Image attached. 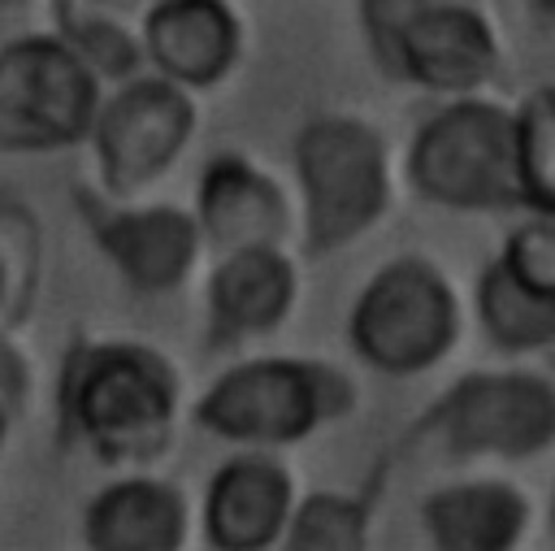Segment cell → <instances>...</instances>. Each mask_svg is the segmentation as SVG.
<instances>
[{
    "instance_id": "obj_1",
    "label": "cell",
    "mask_w": 555,
    "mask_h": 551,
    "mask_svg": "<svg viewBox=\"0 0 555 551\" xmlns=\"http://www.w3.org/2000/svg\"><path fill=\"white\" fill-rule=\"evenodd\" d=\"M299 243L325 260L369 239L395 200L386 134L360 113H317L291 143Z\"/></svg>"
},
{
    "instance_id": "obj_2",
    "label": "cell",
    "mask_w": 555,
    "mask_h": 551,
    "mask_svg": "<svg viewBox=\"0 0 555 551\" xmlns=\"http://www.w3.org/2000/svg\"><path fill=\"white\" fill-rule=\"evenodd\" d=\"M403 447L451 469L529 464L555 451V377L525 364L473 369L416 417Z\"/></svg>"
},
{
    "instance_id": "obj_3",
    "label": "cell",
    "mask_w": 555,
    "mask_h": 551,
    "mask_svg": "<svg viewBox=\"0 0 555 551\" xmlns=\"http://www.w3.org/2000/svg\"><path fill=\"white\" fill-rule=\"evenodd\" d=\"M356 408V377L317 356H247L195 399V421L221 443L286 451Z\"/></svg>"
},
{
    "instance_id": "obj_4",
    "label": "cell",
    "mask_w": 555,
    "mask_h": 551,
    "mask_svg": "<svg viewBox=\"0 0 555 551\" xmlns=\"http://www.w3.org/2000/svg\"><path fill=\"white\" fill-rule=\"evenodd\" d=\"M403 178L447 213H525L516 108L486 91L451 95L412 130Z\"/></svg>"
},
{
    "instance_id": "obj_5",
    "label": "cell",
    "mask_w": 555,
    "mask_h": 551,
    "mask_svg": "<svg viewBox=\"0 0 555 551\" xmlns=\"http://www.w3.org/2000/svg\"><path fill=\"white\" fill-rule=\"evenodd\" d=\"M178 369L147 343H95L74 356L65 417L108 464H147L178 434Z\"/></svg>"
},
{
    "instance_id": "obj_6",
    "label": "cell",
    "mask_w": 555,
    "mask_h": 551,
    "mask_svg": "<svg viewBox=\"0 0 555 551\" xmlns=\"http://www.w3.org/2000/svg\"><path fill=\"white\" fill-rule=\"evenodd\" d=\"M386 78L429 95H477L499 78L503 30L481 0H356Z\"/></svg>"
},
{
    "instance_id": "obj_7",
    "label": "cell",
    "mask_w": 555,
    "mask_h": 551,
    "mask_svg": "<svg viewBox=\"0 0 555 551\" xmlns=\"http://www.w3.org/2000/svg\"><path fill=\"white\" fill-rule=\"evenodd\" d=\"M464 334V299L451 273L425 256L403 252L382 260L347 308V347L373 373L416 377L438 369Z\"/></svg>"
},
{
    "instance_id": "obj_8",
    "label": "cell",
    "mask_w": 555,
    "mask_h": 551,
    "mask_svg": "<svg viewBox=\"0 0 555 551\" xmlns=\"http://www.w3.org/2000/svg\"><path fill=\"white\" fill-rule=\"evenodd\" d=\"M100 74L69 39H22L0 52V148L48 152L91 134Z\"/></svg>"
},
{
    "instance_id": "obj_9",
    "label": "cell",
    "mask_w": 555,
    "mask_h": 551,
    "mask_svg": "<svg viewBox=\"0 0 555 551\" xmlns=\"http://www.w3.org/2000/svg\"><path fill=\"white\" fill-rule=\"evenodd\" d=\"M199 126L195 91L165 74H134L100 100L91 143L100 178L113 195H139L165 178Z\"/></svg>"
},
{
    "instance_id": "obj_10",
    "label": "cell",
    "mask_w": 555,
    "mask_h": 551,
    "mask_svg": "<svg viewBox=\"0 0 555 551\" xmlns=\"http://www.w3.org/2000/svg\"><path fill=\"white\" fill-rule=\"evenodd\" d=\"M473 312L507 356L555 347V217L529 213L507 230L473 282Z\"/></svg>"
},
{
    "instance_id": "obj_11",
    "label": "cell",
    "mask_w": 555,
    "mask_h": 551,
    "mask_svg": "<svg viewBox=\"0 0 555 551\" xmlns=\"http://www.w3.org/2000/svg\"><path fill=\"white\" fill-rule=\"evenodd\" d=\"M299 503V482L278 451L238 447L204 486L199 529L217 551H273L286 542Z\"/></svg>"
},
{
    "instance_id": "obj_12",
    "label": "cell",
    "mask_w": 555,
    "mask_h": 551,
    "mask_svg": "<svg viewBox=\"0 0 555 551\" xmlns=\"http://www.w3.org/2000/svg\"><path fill=\"white\" fill-rule=\"evenodd\" d=\"M195 217L212 252L291 243L299 234L295 191L243 152H217L195 182Z\"/></svg>"
},
{
    "instance_id": "obj_13",
    "label": "cell",
    "mask_w": 555,
    "mask_h": 551,
    "mask_svg": "<svg viewBox=\"0 0 555 551\" xmlns=\"http://www.w3.org/2000/svg\"><path fill=\"white\" fill-rule=\"evenodd\" d=\"M143 56L186 91L221 87L243 61V17L230 0H152L139 22Z\"/></svg>"
},
{
    "instance_id": "obj_14",
    "label": "cell",
    "mask_w": 555,
    "mask_h": 551,
    "mask_svg": "<svg viewBox=\"0 0 555 551\" xmlns=\"http://www.w3.org/2000/svg\"><path fill=\"white\" fill-rule=\"evenodd\" d=\"M416 525L438 551H516L533 529V499L503 473H464L416 499Z\"/></svg>"
},
{
    "instance_id": "obj_15",
    "label": "cell",
    "mask_w": 555,
    "mask_h": 551,
    "mask_svg": "<svg viewBox=\"0 0 555 551\" xmlns=\"http://www.w3.org/2000/svg\"><path fill=\"white\" fill-rule=\"evenodd\" d=\"M208 321L217 338L247 343L282 330L299 304V260L286 243L217 252L208 269Z\"/></svg>"
},
{
    "instance_id": "obj_16",
    "label": "cell",
    "mask_w": 555,
    "mask_h": 551,
    "mask_svg": "<svg viewBox=\"0 0 555 551\" xmlns=\"http://www.w3.org/2000/svg\"><path fill=\"white\" fill-rule=\"evenodd\" d=\"M95 243L113 260V269L126 278L139 295H169L178 291L199 256H204V230L195 208L173 204H147V208H113L95 217Z\"/></svg>"
},
{
    "instance_id": "obj_17",
    "label": "cell",
    "mask_w": 555,
    "mask_h": 551,
    "mask_svg": "<svg viewBox=\"0 0 555 551\" xmlns=\"http://www.w3.org/2000/svg\"><path fill=\"white\" fill-rule=\"evenodd\" d=\"M191 534V503L165 477H121L104 486L82 521V538L95 551H178Z\"/></svg>"
},
{
    "instance_id": "obj_18",
    "label": "cell",
    "mask_w": 555,
    "mask_h": 551,
    "mask_svg": "<svg viewBox=\"0 0 555 551\" xmlns=\"http://www.w3.org/2000/svg\"><path fill=\"white\" fill-rule=\"evenodd\" d=\"M286 551H364L373 547V499L356 490H308L295 503Z\"/></svg>"
},
{
    "instance_id": "obj_19",
    "label": "cell",
    "mask_w": 555,
    "mask_h": 551,
    "mask_svg": "<svg viewBox=\"0 0 555 551\" xmlns=\"http://www.w3.org/2000/svg\"><path fill=\"white\" fill-rule=\"evenodd\" d=\"M516 156L525 213L555 217V87H538L516 104Z\"/></svg>"
},
{
    "instance_id": "obj_20",
    "label": "cell",
    "mask_w": 555,
    "mask_h": 551,
    "mask_svg": "<svg viewBox=\"0 0 555 551\" xmlns=\"http://www.w3.org/2000/svg\"><path fill=\"white\" fill-rule=\"evenodd\" d=\"M22 390V364L13 360V351L0 343V395L9 399V395H17Z\"/></svg>"
},
{
    "instance_id": "obj_21",
    "label": "cell",
    "mask_w": 555,
    "mask_h": 551,
    "mask_svg": "<svg viewBox=\"0 0 555 551\" xmlns=\"http://www.w3.org/2000/svg\"><path fill=\"white\" fill-rule=\"evenodd\" d=\"M0 438H4V395H0Z\"/></svg>"
},
{
    "instance_id": "obj_22",
    "label": "cell",
    "mask_w": 555,
    "mask_h": 551,
    "mask_svg": "<svg viewBox=\"0 0 555 551\" xmlns=\"http://www.w3.org/2000/svg\"><path fill=\"white\" fill-rule=\"evenodd\" d=\"M538 4H542V9H546V13H555V0H538Z\"/></svg>"
},
{
    "instance_id": "obj_23",
    "label": "cell",
    "mask_w": 555,
    "mask_h": 551,
    "mask_svg": "<svg viewBox=\"0 0 555 551\" xmlns=\"http://www.w3.org/2000/svg\"><path fill=\"white\" fill-rule=\"evenodd\" d=\"M551 529H555V490H551Z\"/></svg>"
},
{
    "instance_id": "obj_24",
    "label": "cell",
    "mask_w": 555,
    "mask_h": 551,
    "mask_svg": "<svg viewBox=\"0 0 555 551\" xmlns=\"http://www.w3.org/2000/svg\"><path fill=\"white\" fill-rule=\"evenodd\" d=\"M0 295H4V260H0Z\"/></svg>"
}]
</instances>
